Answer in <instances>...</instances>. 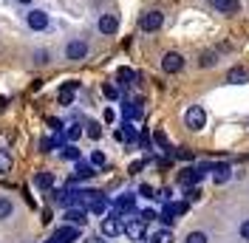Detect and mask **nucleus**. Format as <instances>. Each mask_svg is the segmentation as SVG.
Returning a JSON list of instances; mask_svg holds the SVG:
<instances>
[{
    "label": "nucleus",
    "mask_w": 249,
    "mask_h": 243,
    "mask_svg": "<svg viewBox=\"0 0 249 243\" xmlns=\"http://www.w3.org/2000/svg\"><path fill=\"white\" fill-rule=\"evenodd\" d=\"M96 175V167L85 158H77V167H74V178H93Z\"/></svg>",
    "instance_id": "nucleus-14"
},
{
    "label": "nucleus",
    "mask_w": 249,
    "mask_h": 243,
    "mask_svg": "<svg viewBox=\"0 0 249 243\" xmlns=\"http://www.w3.org/2000/svg\"><path fill=\"white\" fill-rule=\"evenodd\" d=\"M176 158H181V161H193V153L187 150V147H181V150H176Z\"/></svg>",
    "instance_id": "nucleus-35"
},
{
    "label": "nucleus",
    "mask_w": 249,
    "mask_h": 243,
    "mask_svg": "<svg viewBox=\"0 0 249 243\" xmlns=\"http://www.w3.org/2000/svg\"><path fill=\"white\" fill-rule=\"evenodd\" d=\"M150 241H153V243H173V232H170V229H159Z\"/></svg>",
    "instance_id": "nucleus-27"
},
{
    "label": "nucleus",
    "mask_w": 249,
    "mask_h": 243,
    "mask_svg": "<svg viewBox=\"0 0 249 243\" xmlns=\"http://www.w3.org/2000/svg\"><path fill=\"white\" fill-rule=\"evenodd\" d=\"M74 241H79V226H71V224L60 226L51 238V243H74Z\"/></svg>",
    "instance_id": "nucleus-10"
},
{
    "label": "nucleus",
    "mask_w": 249,
    "mask_h": 243,
    "mask_svg": "<svg viewBox=\"0 0 249 243\" xmlns=\"http://www.w3.org/2000/svg\"><path fill=\"white\" fill-rule=\"evenodd\" d=\"M85 127H88L85 133H88V136H91V139H99V136H102V124H99V122H88Z\"/></svg>",
    "instance_id": "nucleus-30"
},
{
    "label": "nucleus",
    "mask_w": 249,
    "mask_h": 243,
    "mask_svg": "<svg viewBox=\"0 0 249 243\" xmlns=\"http://www.w3.org/2000/svg\"><path fill=\"white\" fill-rule=\"evenodd\" d=\"M102 93H105L108 99H119V88H116L113 82H105V85H102Z\"/></svg>",
    "instance_id": "nucleus-31"
},
{
    "label": "nucleus",
    "mask_w": 249,
    "mask_h": 243,
    "mask_svg": "<svg viewBox=\"0 0 249 243\" xmlns=\"http://www.w3.org/2000/svg\"><path fill=\"white\" fill-rule=\"evenodd\" d=\"M12 164H15V161H12V153L0 150V175H3V173H12Z\"/></svg>",
    "instance_id": "nucleus-23"
},
{
    "label": "nucleus",
    "mask_w": 249,
    "mask_h": 243,
    "mask_svg": "<svg viewBox=\"0 0 249 243\" xmlns=\"http://www.w3.org/2000/svg\"><path fill=\"white\" fill-rule=\"evenodd\" d=\"M99 229H102L105 238H119V235L124 232V224H122V218H119L116 212H110L108 218H102V226Z\"/></svg>",
    "instance_id": "nucleus-3"
},
{
    "label": "nucleus",
    "mask_w": 249,
    "mask_h": 243,
    "mask_svg": "<svg viewBox=\"0 0 249 243\" xmlns=\"http://www.w3.org/2000/svg\"><path fill=\"white\" fill-rule=\"evenodd\" d=\"M184 124L190 127V130H201V127H207V110H204L201 105H190L184 113Z\"/></svg>",
    "instance_id": "nucleus-1"
},
{
    "label": "nucleus",
    "mask_w": 249,
    "mask_h": 243,
    "mask_svg": "<svg viewBox=\"0 0 249 243\" xmlns=\"http://www.w3.org/2000/svg\"><path fill=\"white\" fill-rule=\"evenodd\" d=\"M34 60H37V62H48V51H37V54H34Z\"/></svg>",
    "instance_id": "nucleus-38"
},
{
    "label": "nucleus",
    "mask_w": 249,
    "mask_h": 243,
    "mask_svg": "<svg viewBox=\"0 0 249 243\" xmlns=\"http://www.w3.org/2000/svg\"><path fill=\"white\" fill-rule=\"evenodd\" d=\"M139 195L142 198H156V192H153V187H150V184H142V187H139Z\"/></svg>",
    "instance_id": "nucleus-34"
},
{
    "label": "nucleus",
    "mask_w": 249,
    "mask_h": 243,
    "mask_svg": "<svg viewBox=\"0 0 249 243\" xmlns=\"http://www.w3.org/2000/svg\"><path fill=\"white\" fill-rule=\"evenodd\" d=\"M238 232H241V241H247V243H249V218H247V221H241Z\"/></svg>",
    "instance_id": "nucleus-33"
},
{
    "label": "nucleus",
    "mask_w": 249,
    "mask_h": 243,
    "mask_svg": "<svg viewBox=\"0 0 249 243\" xmlns=\"http://www.w3.org/2000/svg\"><path fill=\"white\" fill-rule=\"evenodd\" d=\"M85 209H88L91 215H105V212H108V198H105L102 192H99V195H96V198L91 201V204L85 207Z\"/></svg>",
    "instance_id": "nucleus-16"
},
{
    "label": "nucleus",
    "mask_w": 249,
    "mask_h": 243,
    "mask_svg": "<svg viewBox=\"0 0 249 243\" xmlns=\"http://www.w3.org/2000/svg\"><path fill=\"white\" fill-rule=\"evenodd\" d=\"M122 113H124V119L127 122H139L142 119V102H124Z\"/></svg>",
    "instance_id": "nucleus-17"
},
{
    "label": "nucleus",
    "mask_w": 249,
    "mask_h": 243,
    "mask_svg": "<svg viewBox=\"0 0 249 243\" xmlns=\"http://www.w3.org/2000/svg\"><path fill=\"white\" fill-rule=\"evenodd\" d=\"M79 91V82L77 79H71V82H65V85H62L60 88V93H57V99H60V105H71V102H74V93Z\"/></svg>",
    "instance_id": "nucleus-11"
},
{
    "label": "nucleus",
    "mask_w": 249,
    "mask_h": 243,
    "mask_svg": "<svg viewBox=\"0 0 249 243\" xmlns=\"http://www.w3.org/2000/svg\"><path fill=\"white\" fill-rule=\"evenodd\" d=\"M26 26H29L31 31H46L48 29V12H43V9L26 12Z\"/></svg>",
    "instance_id": "nucleus-4"
},
{
    "label": "nucleus",
    "mask_w": 249,
    "mask_h": 243,
    "mask_svg": "<svg viewBox=\"0 0 249 243\" xmlns=\"http://www.w3.org/2000/svg\"><path fill=\"white\" fill-rule=\"evenodd\" d=\"M227 82H230V85H247L249 82V71L247 68H241V65H235V68L227 71Z\"/></svg>",
    "instance_id": "nucleus-12"
},
{
    "label": "nucleus",
    "mask_w": 249,
    "mask_h": 243,
    "mask_svg": "<svg viewBox=\"0 0 249 243\" xmlns=\"http://www.w3.org/2000/svg\"><path fill=\"white\" fill-rule=\"evenodd\" d=\"M153 139H156V144H159V147H164V150H167V136H164V130H153Z\"/></svg>",
    "instance_id": "nucleus-32"
},
{
    "label": "nucleus",
    "mask_w": 249,
    "mask_h": 243,
    "mask_svg": "<svg viewBox=\"0 0 249 243\" xmlns=\"http://www.w3.org/2000/svg\"><path fill=\"white\" fill-rule=\"evenodd\" d=\"M3 107H6V96H0V110H3Z\"/></svg>",
    "instance_id": "nucleus-42"
},
{
    "label": "nucleus",
    "mask_w": 249,
    "mask_h": 243,
    "mask_svg": "<svg viewBox=\"0 0 249 243\" xmlns=\"http://www.w3.org/2000/svg\"><path fill=\"white\" fill-rule=\"evenodd\" d=\"M102 119L108 122V124H110L113 119H116V113H113V107H105V113H102Z\"/></svg>",
    "instance_id": "nucleus-37"
},
{
    "label": "nucleus",
    "mask_w": 249,
    "mask_h": 243,
    "mask_svg": "<svg viewBox=\"0 0 249 243\" xmlns=\"http://www.w3.org/2000/svg\"><path fill=\"white\" fill-rule=\"evenodd\" d=\"M34 187H37V190H51V187H54V175L46 173V170H40V173L34 175Z\"/></svg>",
    "instance_id": "nucleus-20"
},
{
    "label": "nucleus",
    "mask_w": 249,
    "mask_h": 243,
    "mask_svg": "<svg viewBox=\"0 0 249 243\" xmlns=\"http://www.w3.org/2000/svg\"><path fill=\"white\" fill-rule=\"evenodd\" d=\"M161 26H164V15H161L159 9H150V12H144V15L139 17V29L147 31V34H150V31H159Z\"/></svg>",
    "instance_id": "nucleus-2"
},
{
    "label": "nucleus",
    "mask_w": 249,
    "mask_h": 243,
    "mask_svg": "<svg viewBox=\"0 0 249 243\" xmlns=\"http://www.w3.org/2000/svg\"><path fill=\"white\" fill-rule=\"evenodd\" d=\"M113 139H116V141H127V136H124L122 127H119V130H113Z\"/></svg>",
    "instance_id": "nucleus-39"
},
{
    "label": "nucleus",
    "mask_w": 249,
    "mask_h": 243,
    "mask_svg": "<svg viewBox=\"0 0 249 243\" xmlns=\"http://www.w3.org/2000/svg\"><path fill=\"white\" fill-rule=\"evenodd\" d=\"M215 62H218V54H215V51H204L201 60H198V65H201V68H213Z\"/></svg>",
    "instance_id": "nucleus-25"
},
{
    "label": "nucleus",
    "mask_w": 249,
    "mask_h": 243,
    "mask_svg": "<svg viewBox=\"0 0 249 243\" xmlns=\"http://www.w3.org/2000/svg\"><path fill=\"white\" fill-rule=\"evenodd\" d=\"M88 161H91V164H93V167H96V170H99V167H105V164H108V156H105V153H102V150H93V153H91V158H88Z\"/></svg>",
    "instance_id": "nucleus-24"
},
{
    "label": "nucleus",
    "mask_w": 249,
    "mask_h": 243,
    "mask_svg": "<svg viewBox=\"0 0 249 243\" xmlns=\"http://www.w3.org/2000/svg\"><path fill=\"white\" fill-rule=\"evenodd\" d=\"M12 209H15L12 201H9V198H0V221H6V218L12 215Z\"/></svg>",
    "instance_id": "nucleus-28"
},
{
    "label": "nucleus",
    "mask_w": 249,
    "mask_h": 243,
    "mask_svg": "<svg viewBox=\"0 0 249 243\" xmlns=\"http://www.w3.org/2000/svg\"><path fill=\"white\" fill-rule=\"evenodd\" d=\"M139 218H142V221H147V224H150V221H156V218H159V215H156L153 209H144V212H142Z\"/></svg>",
    "instance_id": "nucleus-36"
},
{
    "label": "nucleus",
    "mask_w": 249,
    "mask_h": 243,
    "mask_svg": "<svg viewBox=\"0 0 249 243\" xmlns=\"http://www.w3.org/2000/svg\"><path fill=\"white\" fill-rule=\"evenodd\" d=\"M85 57H88V43L85 40H71L65 46V60L79 62V60H85Z\"/></svg>",
    "instance_id": "nucleus-7"
},
{
    "label": "nucleus",
    "mask_w": 249,
    "mask_h": 243,
    "mask_svg": "<svg viewBox=\"0 0 249 243\" xmlns=\"http://www.w3.org/2000/svg\"><path fill=\"white\" fill-rule=\"evenodd\" d=\"M230 175H232L230 164H213V181L215 184H227L230 181Z\"/></svg>",
    "instance_id": "nucleus-19"
},
{
    "label": "nucleus",
    "mask_w": 249,
    "mask_h": 243,
    "mask_svg": "<svg viewBox=\"0 0 249 243\" xmlns=\"http://www.w3.org/2000/svg\"><path fill=\"white\" fill-rule=\"evenodd\" d=\"M82 243H105L102 238H88V241H82Z\"/></svg>",
    "instance_id": "nucleus-41"
},
{
    "label": "nucleus",
    "mask_w": 249,
    "mask_h": 243,
    "mask_svg": "<svg viewBox=\"0 0 249 243\" xmlns=\"http://www.w3.org/2000/svg\"><path fill=\"white\" fill-rule=\"evenodd\" d=\"M79 136H82V127H79L77 122H71V124L65 127V139H68V141H77Z\"/></svg>",
    "instance_id": "nucleus-26"
},
{
    "label": "nucleus",
    "mask_w": 249,
    "mask_h": 243,
    "mask_svg": "<svg viewBox=\"0 0 249 243\" xmlns=\"http://www.w3.org/2000/svg\"><path fill=\"white\" fill-rule=\"evenodd\" d=\"M116 79H119V85H133L136 74H133L130 68H119V71H116Z\"/></svg>",
    "instance_id": "nucleus-22"
},
{
    "label": "nucleus",
    "mask_w": 249,
    "mask_h": 243,
    "mask_svg": "<svg viewBox=\"0 0 249 243\" xmlns=\"http://www.w3.org/2000/svg\"><path fill=\"white\" fill-rule=\"evenodd\" d=\"M142 167H144V161H136V164H130V173H139Z\"/></svg>",
    "instance_id": "nucleus-40"
},
{
    "label": "nucleus",
    "mask_w": 249,
    "mask_h": 243,
    "mask_svg": "<svg viewBox=\"0 0 249 243\" xmlns=\"http://www.w3.org/2000/svg\"><path fill=\"white\" fill-rule=\"evenodd\" d=\"M201 178H204L201 170H184V173L178 175V184H181V187H193V184H198Z\"/></svg>",
    "instance_id": "nucleus-18"
},
{
    "label": "nucleus",
    "mask_w": 249,
    "mask_h": 243,
    "mask_svg": "<svg viewBox=\"0 0 249 243\" xmlns=\"http://www.w3.org/2000/svg\"><path fill=\"white\" fill-rule=\"evenodd\" d=\"M184 243H210V238H207L204 232H190L184 238Z\"/></svg>",
    "instance_id": "nucleus-29"
},
{
    "label": "nucleus",
    "mask_w": 249,
    "mask_h": 243,
    "mask_svg": "<svg viewBox=\"0 0 249 243\" xmlns=\"http://www.w3.org/2000/svg\"><path fill=\"white\" fill-rule=\"evenodd\" d=\"M62 221L71 224V226H85V224H88V209H82V207H68L65 215H62Z\"/></svg>",
    "instance_id": "nucleus-9"
},
{
    "label": "nucleus",
    "mask_w": 249,
    "mask_h": 243,
    "mask_svg": "<svg viewBox=\"0 0 249 243\" xmlns=\"http://www.w3.org/2000/svg\"><path fill=\"white\" fill-rule=\"evenodd\" d=\"M133 209H136V195L133 192H124V195H119L116 201H113V212L119 215H133Z\"/></svg>",
    "instance_id": "nucleus-8"
},
{
    "label": "nucleus",
    "mask_w": 249,
    "mask_h": 243,
    "mask_svg": "<svg viewBox=\"0 0 249 243\" xmlns=\"http://www.w3.org/2000/svg\"><path fill=\"white\" fill-rule=\"evenodd\" d=\"M17 3H23V6H29V3H31V0H17Z\"/></svg>",
    "instance_id": "nucleus-43"
},
{
    "label": "nucleus",
    "mask_w": 249,
    "mask_h": 243,
    "mask_svg": "<svg viewBox=\"0 0 249 243\" xmlns=\"http://www.w3.org/2000/svg\"><path fill=\"white\" fill-rule=\"evenodd\" d=\"M213 6H215L221 15H238L241 12V3L238 0H213Z\"/></svg>",
    "instance_id": "nucleus-15"
},
{
    "label": "nucleus",
    "mask_w": 249,
    "mask_h": 243,
    "mask_svg": "<svg viewBox=\"0 0 249 243\" xmlns=\"http://www.w3.org/2000/svg\"><path fill=\"white\" fill-rule=\"evenodd\" d=\"M184 68V57L178 54V51H167L164 57H161V71L164 74H178Z\"/></svg>",
    "instance_id": "nucleus-5"
},
{
    "label": "nucleus",
    "mask_w": 249,
    "mask_h": 243,
    "mask_svg": "<svg viewBox=\"0 0 249 243\" xmlns=\"http://www.w3.org/2000/svg\"><path fill=\"white\" fill-rule=\"evenodd\" d=\"M60 156L65 158V161H77V158H82V153H79V147H77V144H62Z\"/></svg>",
    "instance_id": "nucleus-21"
},
{
    "label": "nucleus",
    "mask_w": 249,
    "mask_h": 243,
    "mask_svg": "<svg viewBox=\"0 0 249 243\" xmlns=\"http://www.w3.org/2000/svg\"><path fill=\"white\" fill-rule=\"evenodd\" d=\"M99 31H102V34H116V31H119V17L116 15H102L99 17Z\"/></svg>",
    "instance_id": "nucleus-13"
},
{
    "label": "nucleus",
    "mask_w": 249,
    "mask_h": 243,
    "mask_svg": "<svg viewBox=\"0 0 249 243\" xmlns=\"http://www.w3.org/2000/svg\"><path fill=\"white\" fill-rule=\"evenodd\" d=\"M144 232H147V221H142V218H127L124 235H127L130 241H144Z\"/></svg>",
    "instance_id": "nucleus-6"
}]
</instances>
